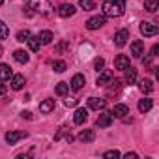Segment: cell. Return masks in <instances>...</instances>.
<instances>
[{"label": "cell", "instance_id": "30bf717a", "mask_svg": "<svg viewBox=\"0 0 159 159\" xmlns=\"http://www.w3.org/2000/svg\"><path fill=\"white\" fill-rule=\"evenodd\" d=\"M112 120H114V116L111 114V112H101L99 116H98V127H109L111 124H112Z\"/></svg>", "mask_w": 159, "mask_h": 159}, {"label": "cell", "instance_id": "4fadbf2b", "mask_svg": "<svg viewBox=\"0 0 159 159\" xmlns=\"http://www.w3.org/2000/svg\"><path fill=\"white\" fill-rule=\"evenodd\" d=\"M131 54H133L135 58H140V56L144 54V43H142L140 39H135V41L131 43Z\"/></svg>", "mask_w": 159, "mask_h": 159}, {"label": "cell", "instance_id": "7c38bea8", "mask_svg": "<svg viewBox=\"0 0 159 159\" xmlns=\"http://www.w3.org/2000/svg\"><path fill=\"white\" fill-rule=\"evenodd\" d=\"M111 81H112V71L101 69V73H99V77H98V86H105V84H109Z\"/></svg>", "mask_w": 159, "mask_h": 159}, {"label": "cell", "instance_id": "60d3db41", "mask_svg": "<svg viewBox=\"0 0 159 159\" xmlns=\"http://www.w3.org/2000/svg\"><path fill=\"white\" fill-rule=\"evenodd\" d=\"M0 56H2V47H0Z\"/></svg>", "mask_w": 159, "mask_h": 159}, {"label": "cell", "instance_id": "7a4b0ae2", "mask_svg": "<svg viewBox=\"0 0 159 159\" xmlns=\"http://www.w3.org/2000/svg\"><path fill=\"white\" fill-rule=\"evenodd\" d=\"M25 4H26L28 10H32L36 13H41L43 17L52 15V6L47 2V0H25Z\"/></svg>", "mask_w": 159, "mask_h": 159}, {"label": "cell", "instance_id": "d6986e66", "mask_svg": "<svg viewBox=\"0 0 159 159\" xmlns=\"http://www.w3.org/2000/svg\"><path fill=\"white\" fill-rule=\"evenodd\" d=\"M139 88H140L142 94H152L153 92V83L150 81V79H142L140 84H139Z\"/></svg>", "mask_w": 159, "mask_h": 159}, {"label": "cell", "instance_id": "d6a6232c", "mask_svg": "<svg viewBox=\"0 0 159 159\" xmlns=\"http://www.w3.org/2000/svg\"><path fill=\"white\" fill-rule=\"evenodd\" d=\"M103 157L105 159H116V157H120V152L118 150H109V152L103 153Z\"/></svg>", "mask_w": 159, "mask_h": 159}, {"label": "cell", "instance_id": "8992f818", "mask_svg": "<svg viewBox=\"0 0 159 159\" xmlns=\"http://www.w3.org/2000/svg\"><path fill=\"white\" fill-rule=\"evenodd\" d=\"M105 107H107V101L103 98H90L88 99V109H92V111H103Z\"/></svg>", "mask_w": 159, "mask_h": 159}, {"label": "cell", "instance_id": "8fae6325", "mask_svg": "<svg viewBox=\"0 0 159 159\" xmlns=\"http://www.w3.org/2000/svg\"><path fill=\"white\" fill-rule=\"evenodd\" d=\"M58 15L64 17V19L75 15V6H73V4H60V8H58Z\"/></svg>", "mask_w": 159, "mask_h": 159}, {"label": "cell", "instance_id": "277c9868", "mask_svg": "<svg viewBox=\"0 0 159 159\" xmlns=\"http://www.w3.org/2000/svg\"><path fill=\"white\" fill-rule=\"evenodd\" d=\"M157 32H159L157 25L148 23V21H142V23H140V34H142L144 38H152V36H155Z\"/></svg>", "mask_w": 159, "mask_h": 159}, {"label": "cell", "instance_id": "9c48e42d", "mask_svg": "<svg viewBox=\"0 0 159 159\" xmlns=\"http://www.w3.org/2000/svg\"><path fill=\"white\" fill-rule=\"evenodd\" d=\"M127 39H129V30H118L116 34H114V43L118 45V47H124L125 43H127Z\"/></svg>", "mask_w": 159, "mask_h": 159}, {"label": "cell", "instance_id": "52a82bcc", "mask_svg": "<svg viewBox=\"0 0 159 159\" xmlns=\"http://www.w3.org/2000/svg\"><path fill=\"white\" fill-rule=\"evenodd\" d=\"M86 84V79H84V75H81V73H77L73 79H71V83H69V86H71V90H81L83 86Z\"/></svg>", "mask_w": 159, "mask_h": 159}, {"label": "cell", "instance_id": "3957f363", "mask_svg": "<svg viewBox=\"0 0 159 159\" xmlns=\"http://www.w3.org/2000/svg\"><path fill=\"white\" fill-rule=\"evenodd\" d=\"M105 23H107V15H96V17H90V19L86 21V28H88V30H98V28H101Z\"/></svg>", "mask_w": 159, "mask_h": 159}, {"label": "cell", "instance_id": "f1b7e54d", "mask_svg": "<svg viewBox=\"0 0 159 159\" xmlns=\"http://www.w3.org/2000/svg\"><path fill=\"white\" fill-rule=\"evenodd\" d=\"M30 36H32L30 30H21V32L17 34V41H19V43H25V41H28Z\"/></svg>", "mask_w": 159, "mask_h": 159}, {"label": "cell", "instance_id": "ffe728a7", "mask_svg": "<svg viewBox=\"0 0 159 159\" xmlns=\"http://www.w3.org/2000/svg\"><path fill=\"white\" fill-rule=\"evenodd\" d=\"M39 41H41V45H49V43H52V39H54V36H52V32H49V30H43V32H39Z\"/></svg>", "mask_w": 159, "mask_h": 159}, {"label": "cell", "instance_id": "ba28073f", "mask_svg": "<svg viewBox=\"0 0 159 159\" xmlns=\"http://www.w3.org/2000/svg\"><path fill=\"white\" fill-rule=\"evenodd\" d=\"M86 118H88V109H84V107L77 109V111H75V114H73V122H75L77 125L84 124V122H86Z\"/></svg>", "mask_w": 159, "mask_h": 159}, {"label": "cell", "instance_id": "5bb4252c", "mask_svg": "<svg viewBox=\"0 0 159 159\" xmlns=\"http://www.w3.org/2000/svg\"><path fill=\"white\" fill-rule=\"evenodd\" d=\"M111 114L116 116V118H124L125 114H129V107L124 105V103H118V105H114V109L111 111Z\"/></svg>", "mask_w": 159, "mask_h": 159}, {"label": "cell", "instance_id": "ab89813d", "mask_svg": "<svg viewBox=\"0 0 159 159\" xmlns=\"http://www.w3.org/2000/svg\"><path fill=\"white\" fill-rule=\"evenodd\" d=\"M2 4H4V0H0V6H2Z\"/></svg>", "mask_w": 159, "mask_h": 159}, {"label": "cell", "instance_id": "e0dca14e", "mask_svg": "<svg viewBox=\"0 0 159 159\" xmlns=\"http://www.w3.org/2000/svg\"><path fill=\"white\" fill-rule=\"evenodd\" d=\"M13 77V71L8 64H0V81H8Z\"/></svg>", "mask_w": 159, "mask_h": 159}, {"label": "cell", "instance_id": "ac0fdd59", "mask_svg": "<svg viewBox=\"0 0 159 159\" xmlns=\"http://www.w3.org/2000/svg\"><path fill=\"white\" fill-rule=\"evenodd\" d=\"M25 77L23 75H13L11 77V88L13 90H23V86H25Z\"/></svg>", "mask_w": 159, "mask_h": 159}, {"label": "cell", "instance_id": "cb8c5ba5", "mask_svg": "<svg viewBox=\"0 0 159 159\" xmlns=\"http://www.w3.org/2000/svg\"><path fill=\"white\" fill-rule=\"evenodd\" d=\"M26 43L30 45V51H34V52H38V51H39V47H41V41H39V38H38V36H30Z\"/></svg>", "mask_w": 159, "mask_h": 159}, {"label": "cell", "instance_id": "484cf974", "mask_svg": "<svg viewBox=\"0 0 159 159\" xmlns=\"http://www.w3.org/2000/svg\"><path fill=\"white\" fill-rule=\"evenodd\" d=\"M54 92H56V96H66L69 92V84L67 83H58L56 88H54Z\"/></svg>", "mask_w": 159, "mask_h": 159}, {"label": "cell", "instance_id": "d590c367", "mask_svg": "<svg viewBox=\"0 0 159 159\" xmlns=\"http://www.w3.org/2000/svg\"><path fill=\"white\" fill-rule=\"evenodd\" d=\"M66 49H69V43H67V41H62V43L56 47V51H58V52H62V51H66Z\"/></svg>", "mask_w": 159, "mask_h": 159}, {"label": "cell", "instance_id": "8d00e7d4", "mask_svg": "<svg viewBox=\"0 0 159 159\" xmlns=\"http://www.w3.org/2000/svg\"><path fill=\"white\" fill-rule=\"evenodd\" d=\"M6 92H8V86H6V84H2V83H0V96H4Z\"/></svg>", "mask_w": 159, "mask_h": 159}, {"label": "cell", "instance_id": "6da1fadb", "mask_svg": "<svg viewBox=\"0 0 159 159\" xmlns=\"http://www.w3.org/2000/svg\"><path fill=\"white\" fill-rule=\"evenodd\" d=\"M125 11V0H105L103 2V13L107 17H120Z\"/></svg>", "mask_w": 159, "mask_h": 159}, {"label": "cell", "instance_id": "5b68a950", "mask_svg": "<svg viewBox=\"0 0 159 159\" xmlns=\"http://www.w3.org/2000/svg\"><path fill=\"white\" fill-rule=\"evenodd\" d=\"M28 133L26 131H8L6 133V142L8 144H17L21 139H26Z\"/></svg>", "mask_w": 159, "mask_h": 159}, {"label": "cell", "instance_id": "74e56055", "mask_svg": "<svg viewBox=\"0 0 159 159\" xmlns=\"http://www.w3.org/2000/svg\"><path fill=\"white\" fill-rule=\"evenodd\" d=\"M21 114H23V118H26V120H30V118H32V112H28V111H23Z\"/></svg>", "mask_w": 159, "mask_h": 159}, {"label": "cell", "instance_id": "4316f807", "mask_svg": "<svg viewBox=\"0 0 159 159\" xmlns=\"http://www.w3.org/2000/svg\"><path fill=\"white\" fill-rule=\"evenodd\" d=\"M79 6H81L84 11H90V10L96 8V2L94 0H79Z\"/></svg>", "mask_w": 159, "mask_h": 159}, {"label": "cell", "instance_id": "1f68e13d", "mask_svg": "<svg viewBox=\"0 0 159 159\" xmlns=\"http://www.w3.org/2000/svg\"><path fill=\"white\" fill-rule=\"evenodd\" d=\"M8 36H10V30H8L6 23H4V21H0V39H6Z\"/></svg>", "mask_w": 159, "mask_h": 159}, {"label": "cell", "instance_id": "83f0119b", "mask_svg": "<svg viewBox=\"0 0 159 159\" xmlns=\"http://www.w3.org/2000/svg\"><path fill=\"white\" fill-rule=\"evenodd\" d=\"M144 8L150 13H155L157 11V0H144Z\"/></svg>", "mask_w": 159, "mask_h": 159}, {"label": "cell", "instance_id": "f546056e", "mask_svg": "<svg viewBox=\"0 0 159 159\" xmlns=\"http://www.w3.org/2000/svg\"><path fill=\"white\" fill-rule=\"evenodd\" d=\"M66 129H67V127H62V129L54 135V140H60V137L66 133ZM66 140H67V142H71V140H73V135H71V133H67V135H66Z\"/></svg>", "mask_w": 159, "mask_h": 159}, {"label": "cell", "instance_id": "2e32d148", "mask_svg": "<svg viewBox=\"0 0 159 159\" xmlns=\"http://www.w3.org/2000/svg\"><path fill=\"white\" fill-rule=\"evenodd\" d=\"M52 111H54V99H43V101L39 103V112L49 114V112H52Z\"/></svg>", "mask_w": 159, "mask_h": 159}, {"label": "cell", "instance_id": "7402d4cb", "mask_svg": "<svg viewBox=\"0 0 159 159\" xmlns=\"http://www.w3.org/2000/svg\"><path fill=\"white\" fill-rule=\"evenodd\" d=\"M94 139H96V133L92 129H84L81 135H79V140H81V142H92Z\"/></svg>", "mask_w": 159, "mask_h": 159}, {"label": "cell", "instance_id": "4dcf8cb0", "mask_svg": "<svg viewBox=\"0 0 159 159\" xmlns=\"http://www.w3.org/2000/svg\"><path fill=\"white\" fill-rule=\"evenodd\" d=\"M52 69H54L56 73H62V71H66V69H67V66H66V62L58 60V62H54V64H52Z\"/></svg>", "mask_w": 159, "mask_h": 159}, {"label": "cell", "instance_id": "44dd1931", "mask_svg": "<svg viewBox=\"0 0 159 159\" xmlns=\"http://www.w3.org/2000/svg\"><path fill=\"white\" fill-rule=\"evenodd\" d=\"M124 71H125V83L133 84V83H135V79H137V69H135V67H131V66H127Z\"/></svg>", "mask_w": 159, "mask_h": 159}, {"label": "cell", "instance_id": "836d02e7", "mask_svg": "<svg viewBox=\"0 0 159 159\" xmlns=\"http://www.w3.org/2000/svg\"><path fill=\"white\" fill-rule=\"evenodd\" d=\"M94 67H96L98 71H101V69L105 67V60H103V58H96V60H94Z\"/></svg>", "mask_w": 159, "mask_h": 159}, {"label": "cell", "instance_id": "e575fe53", "mask_svg": "<svg viewBox=\"0 0 159 159\" xmlns=\"http://www.w3.org/2000/svg\"><path fill=\"white\" fill-rule=\"evenodd\" d=\"M64 105H66V107H75V105H77V98H67V99L64 101Z\"/></svg>", "mask_w": 159, "mask_h": 159}, {"label": "cell", "instance_id": "f35d334b", "mask_svg": "<svg viewBox=\"0 0 159 159\" xmlns=\"http://www.w3.org/2000/svg\"><path fill=\"white\" fill-rule=\"evenodd\" d=\"M124 157H125V159H137V153H125Z\"/></svg>", "mask_w": 159, "mask_h": 159}, {"label": "cell", "instance_id": "603a6c76", "mask_svg": "<svg viewBox=\"0 0 159 159\" xmlns=\"http://www.w3.org/2000/svg\"><path fill=\"white\" fill-rule=\"evenodd\" d=\"M13 58H15V60H17L19 64H26V62L30 60V56H28V52H26V51H21V49L13 52Z\"/></svg>", "mask_w": 159, "mask_h": 159}, {"label": "cell", "instance_id": "9a60e30c", "mask_svg": "<svg viewBox=\"0 0 159 159\" xmlns=\"http://www.w3.org/2000/svg\"><path fill=\"white\" fill-rule=\"evenodd\" d=\"M127 66H129V58H127L125 54H118V56H116V60H114V67H116V69H120V71H124Z\"/></svg>", "mask_w": 159, "mask_h": 159}, {"label": "cell", "instance_id": "d4e9b609", "mask_svg": "<svg viewBox=\"0 0 159 159\" xmlns=\"http://www.w3.org/2000/svg\"><path fill=\"white\" fill-rule=\"evenodd\" d=\"M152 105H153L152 99H150V98H144V99L139 101V111H140V112H148V111L152 109Z\"/></svg>", "mask_w": 159, "mask_h": 159}]
</instances>
